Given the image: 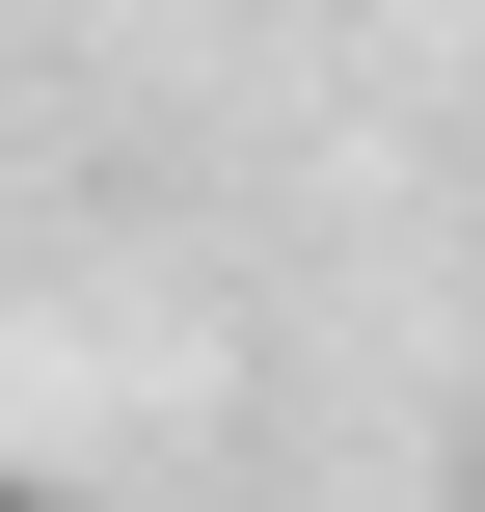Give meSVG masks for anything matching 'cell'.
<instances>
[{"label":"cell","instance_id":"6da1fadb","mask_svg":"<svg viewBox=\"0 0 485 512\" xmlns=\"http://www.w3.org/2000/svg\"><path fill=\"white\" fill-rule=\"evenodd\" d=\"M0 512H54V486H27V459H0Z\"/></svg>","mask_w":485,"mask_h":512}]
</instances>
